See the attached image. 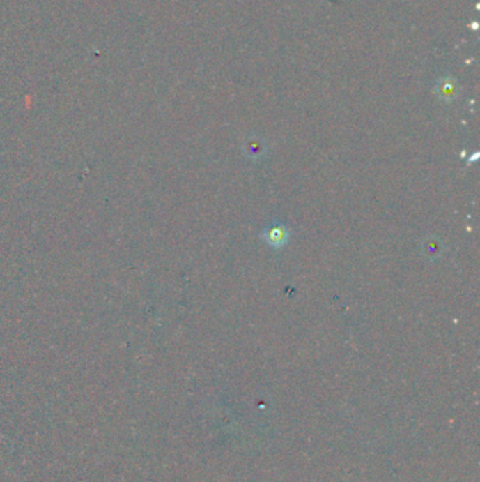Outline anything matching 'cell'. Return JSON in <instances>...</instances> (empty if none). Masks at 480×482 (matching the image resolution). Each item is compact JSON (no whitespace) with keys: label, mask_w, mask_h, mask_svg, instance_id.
<instances>
[{"label":"cell","mask_w":480,"mask_h":482,"mask_svg":"<svg viewBox=\"0 0 480 482\" xmlns=\"http://www.w3.org/2000/svg\"><path fill=\"white\" fill-rule=\"evenodd\" d=\"M289 239H291V230L282 223L272 225L262 232V240L268 246L277 250L285 247L289 243Z\"/></svg>","instance_id":"1"},{"label":"cell","mask_w":480,"mask_h":482,"mask_svg":"<svg viewBox=\"0 0 480 482\" xmlns=\"http://www.w3.org/2000/svg\"><path fill=\"white\" fill-rule=\"evenodd\" d=\"M263 146L261 143H254V142H249L247 146H244V153L251 157V158H258L261 157L265 151H263Z\"/></svg>","instance_id":"2"},{"label":"cell","mask_w":480,"mask_h":482,"mask_svg":"<svg viewBox=\"0 0 480 482\" xmlns=\"http://www.w3.org/2000/svg\"><path fill=\"white\" fill-rule=\"evenodd\" d=\"M426 244H427V247H426V255H433V258H435V257H438V255H441L442 253V248H441V243L440 241H437L435 239H433V240H426Z\"/></svg>","instance_id":"3"}]
</instances>
